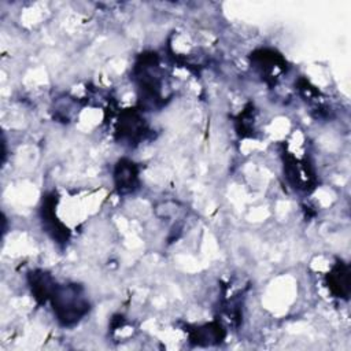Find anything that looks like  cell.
<instances>
[{
    "label": "cell",
    "instance_id": "obj_6",
    "mask_svg": "<svg viewBox=\"0 0 351 351\" xmlns=\"http://www.w3.org/2000/svg\"><path fill=\"white\" fill-rule=\"evenodd\" d=\"M222 337H223V332L219 324H207L191 332V340H193L196 344H203V343L210 344L213 341L221 340Z\"/></svg>",
    "mask_w": 351,
    "mask_h": 351
},
{
    "label": "cell",
    "instance_id": "obj_1",
    "mask_svg": "<svg viewBox=\"0 0 351 351\" xmlns=\"http://www.w3.org/2000/svg\"><path fill=\"white\" fill-rule=\"evenodd\" d=\"M49 300L58 321L64 326L77 324L89 311V302L82 288L77 284H56Z\"/></svg>",
    "mask_w": 351,
    "mask_h": 351
},
{
    "label": "cell",
    "instance_id": "obj_4",
    "mask_svg": "<svg viewBox=\"0 0 351 351\" xmlns=\"http://www.w3.org/2000/svg\"><path fill=\"white\" fill-rule=\"evenodd\" d=\"M56 282L52 280V277L44 271H34L30 276V287L33 296L40 302L45 303L55 288Z\"/></svg>",
    "mask_w": 351,
    "mask_h": 351
},
{
    "label": "cell",
    "instance_id": "obj_5",
    "mask_svg": "<svg viewBox=\"0 0 351 351\" xmlns=\"http://www.w3.org/2000/svg\"><path fill=\"white\" fill-rule=\"evenodd\" d=\"M329 288L336 296H340V298H347L350 292L348 269L341 262L337 263L329 274Z\"/></svg>",
    "mask_w": 351,
    "mask_h": 351
},
{
    "label": "cell",
    "instance_id": "obj_3",
    "mask_svg": "<svg viewBox=\"0 0 351 351\" xmlns=\"http://www.w3.org/2000/svg\"><path fill=\"white\" fill-rule=\"evenodd\" d=\"M145 132H147V128H145L144 119H141L136 112L128 114L126 118L119 122L118 133L121 134V138H125L129 143L141 140Z\"/></svg>",
    "mask_w": 351,
    "mask_h": 351
},
{
    "label": "cell",
    "instance_id": "obj_2",
    "mask_svg": "<svg viewBox=\"0 0 351 351\" xmlns=\"http://www.w3.org/2000/svg\"><path fill=\"white\" fill-rule=\"evenodd\" d=\"M115 186L119 193H130L137 189L138 185V170L132 160L121 159L114 171Z\"/></svg>",
    "mask_w": 351,
    "mask_h": 351
}]
</instances>
